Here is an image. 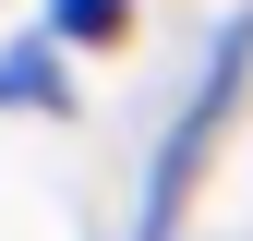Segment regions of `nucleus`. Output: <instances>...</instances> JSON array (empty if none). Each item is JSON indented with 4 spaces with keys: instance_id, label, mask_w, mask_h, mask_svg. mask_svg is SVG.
Wrapping results in <instances>:
<instances>
[{
    "instance_id": "obj_1",
    "label": "nucleus",
    "mask_w": 253,
    "mask_h": 241,
    "mask_svg": "<svg viewBox=\"0 0 253 241\" xmlns=\"http://www.w3.org/2000/svg\"><path fill=\"white\" fill-rule=\"evenodd\" d=\"M241 60H253V12L217 37L205 84H193V109L169 120V145H157V181H145V241H169V205L193 193V169H205V133H217V120H229V97H241Z\"/></svg>"
},
{
    "instance_id": "obj_2",
    "label": "nucleus",
    "mask_w": 253,
    "mask_h": 241,
    "mask_svg": "<svg viewBox=\"0 0 253 241\" xmlns=\"http://www.w3.org/2000/svg\"><path fill=\"white\" fill-rule=\"evenodd\" d=\"M48 24H60V37H84V48H109L121 24H133V0H48Z\"/></svg>"
}]
</instances>
